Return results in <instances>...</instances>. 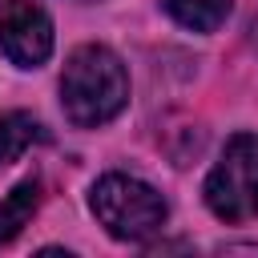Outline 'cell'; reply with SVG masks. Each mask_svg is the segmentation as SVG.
<instances>
[{
	"label": "cell",
	"mask_w": 258,
	"mask_h": 258,
	"mask_svg": "<svg viewBox=\"0 0 258 258\" xmlns=\"http://www.w3.org/2000/svg\"><path fill=\"white\" fill-rule=\"evenodd\" d=\"M44 141V125L32 117V113H0V165L16 161L28 145Z\"/></svg>",
	"instance_id": "cell-7"
},
{
	"label": "cell",
	"mask_w": 258,
	"mask_h": 258,
	"mask_svg": "<svg viewBox=\"0 0 258 258\" xmlns=\"http://www.w3.org/2000/svg\"><path fill=\"white\" fill-rule=\"evenodd\" d=\"M60 105L77 129L109 125L129 105V73L105 44H81L69 52L60 73Z\"/></svg>",
	"instance_id": "cell-1"
},
{
	"label": "cell",
	"mask_w": 258,
	"mask_h": 258,
	"mask_svg": "<svg viewBox=\"0 0 258 258\" xmlns=\"http://www.w3.org/2000/svg\"><path fill=\"white\" fill-rule=\"evenodd\" d=\"M89 210L117 242H149L169 218L165 198L133 173L97 177L89 189Z\"/></svg>",
	"instance_id": "cell-2"
},
{
	"label": "cell",
	"mask_w": 258,
	"mask_h": 258,
	"mask_svg": "<svg viewBox=\"0 0 258 258\" xmlns=\"http://www.w3.org/2000/svg\"><path fill=\"white\" fill-rule=\"evenodd\" d=\"M0 52L16 69H40L52 56V20L36 0L0 4Z\"/></svg>",
	"instance_id": "cell-4"
},
{
	"label": "cell",
	"mask_w": 258,
	"mask_h": 258,
	"mask_svg": "<svg viewBox=\"0 0 258 258\" xmlns=\"http://www.w3.org/2000/svg\"><path fill=\"white\" fill-rule=\"evenodd\" d=\"M206 206L218 222H250L258 218V133H234L206 173Z\"/></svg>",
	"instance_id": "cell-3"
},
{
	"label": "cell",
	"mask_w": 258,
	"mask_h": 258,
	"mask_svg": "<svg viewBox=\"0 0 258 258\" xmlns=\"http://www.w3.org/2000/svg\"><path fill=\"white\" fill-rule=\"evenodd\" d=\"M77 4H97V0H77Z\"/></svg>",
	"instance_id": "cell-8"
},
{
	"label": "cell",
	"mask_w": 258,
	"mask_h": 258,
	"mask_svg": "<svg viewBox=\"0 0 258 258\" xmlns=\"http://www.w3.org/2000/svg\"><path fill=\"white\" fill-rule=\"evenodd\" d=\"M161 8L189 32H218L230 16V0H161Z\"/></svg>",
	"instance_id": "cell-6"
},
{
	"label": "cell",
	"mask_w": 258,
	"mask_h": 258,
	"mask_svg": "<svg viewBox=\"0 0 258 258\" xmlns=\"http://www.w3.org/2000/svg\"><path fill=\"white\" fill-rule=\"evenodd\" d=\"M36 206H40V177H24V181H16L4 194V202H0V246L12 242L28 226V218L36 214Z\"/></svg>",
	"instance_id": "cell-5"
}]
</instances>
